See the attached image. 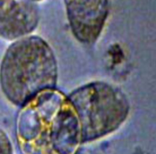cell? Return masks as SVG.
<instances>
[{
	"label": "cell",
	"instance_id": "cell-3",
	"mask_svg": "<svg viewBox=\"0 0 156 154\" xmlns=\"http://www.w3.org/2000/svg\"><path fill=\"white\" fill-rule=\"evenodd\" d=\"M80 119L83 144L104 138L126 119L129 103L116 86L93 82L76 88L68 96Z\"/></svg>",
	"mask_w": 156,
	"mask_h": 154
},
{
	"label": "cell",
	"instance_id": "cell-6",
	"mask_svg": "<svg viewBox=\"0 0 156 154\" xmlns=\"http://www.w3.org/2000/svg\"><path fill=\"white\" fill-rule=\"evenodd\" d=\"M0 154H14L12 142L1 128H0Z\"/></svg>",
	"mask_w": 156,
	"mask_h": 154
},
{
	"label": "cell",
	"instance_id": "cell-1",
	"mask_svg": "<svg viewBox=\"0 0 156 154\" xmlns=\"http://www.w3.org/2000/svg\"><path fill=\"white\" fill-rule=\"evenodd\" d=\"M16 135L22 154H77L83 144L78 114L56 87L39 92L20 107Z\"/></svg>",
	"mask_w": 156,
	"mask_h": 154
},
{
	"label": "cell",
	"instance_id": "cell-4",
	"mask_svg": "<svg viewBox=\"0 0 156 154\" xmlns=\"http://www.w3.org/2000/svg\"><path fill=\"white\" fill-rule=\"evenodd\" d=\"M75 39L91 44L99 38L108 15V0H63Z\"/></svg>",
	"mask_w": 156,
	"mask_h": 154
},
{
	"label": "cell",
	"instance_id": "cell-5",
	"mask_svg": "<svg viewBox=\"0 0 156 154\" xmlns=\"http://www.w3.org/2000/svg\"><path fill=\"white\" fill-rule=\"evenodd\" d=\"M39 19L38 8L31 0H0V37L6 40L30 35Z\"/></svg>",
	"mask_w": 156,
	"mask_h": 154
},
{
	"label": "cell",
	"instance_id": "cell-2",
	"mask_svg": "<svg viewBox=\"0 0 156 154\" xmlns=\"http://www.w3.org/2000/svg\"><path fill=\"white\" fill-rule=\"evenodd\" d=\"M57 80L55 54L42 38L29 35L7 49L0 64V88L13 105L21 107L39 92L55 87Z\"/></svg>",
	"mask_w": 156,
	"mask_h": 154
},
{
	"label": "cell",
	"instance_id": "cell-7",
	"mask_svg": "<svg viewBox=\"0 0 156 154\" xmlns=\"http://www.w3.org/2000/svg\"><path fill=\"white\" fill-rule=\"evenodd\" d=\"M31 1H33V2H37V1H41V0H31Z\"/></svg>",
	"mask_w": 156,
	"mask_h": 154
}]
</instances>
